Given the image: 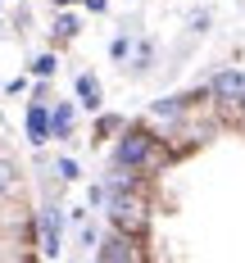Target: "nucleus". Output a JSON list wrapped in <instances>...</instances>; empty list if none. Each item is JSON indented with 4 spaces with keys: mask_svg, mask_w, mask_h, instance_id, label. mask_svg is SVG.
Returning <instances> with one entry per match:
<instances>
[{
    "mask_svg": "<svg viewBox=\"0 0 245 263\" xmlns=\"http://www.w3.org/2000/svg\"><path fill=\"white\" fill-rule=\"evenodd\" d=\"M27 136H32L36 145H41V141L50 136V114H46L41 105H32V109H27Z\"/></svg>",
    "mask_w": 245,
    "mask_h": 263,
    "instance_id": "obj_4",
    "label": "nucleus"
},
{
    "mask_svg": "<svg viewBox=\"0 0 245 263\" xmlns=\"http://www.w3.org/2000/svg\"><path fill=\"white\" fill-rule=\"evenodd\" d=\"M54 32H59V36H73V32H78V23H73V18H68V14H64V18H59V23H54Z\"/></svg>",
    "mask_w": 245,
    "mask_h": 263,
    "instance_id": "obj_11",
    "label": "nucleus"
},
{
    "mask_svg": "<svg viewBox=\"0 0 245 263\" xmlns=\"http://www.w3.org/2000/svg\"><path fill=\"white\" fill-rule=\"evenodd\" d=\"M118 163H123V168H132V163H136V168H155V163H163V155L150 145V136L132 132V136L118 145Z\"/></svg>",
    "mask_w": 245,
    "mask_h": 263,
    "instance_id": "obj_1",
    "label": "nucleus"
},
{
    "mask_svg": "<svg viewBox=\"0 0 245 263\" xmlns=\"http://www.w3.org/2000/svg\"><path fill=\"white\" fill-rule=\"evenodd\" d=\"M96 254H100V259H114V263H127V259H136V250H132V245H127L123 236H118V240H105V245H100Z\"/></svg>",
    "mask_w": 245,
    "mask_h": 263,
    "instance_id": "obj_5",
    "label": "nucleus"
},
{
    "mask_svg": "<svg viewBox=\"0 0 245 263\" xmlns=\"http://www.w3.org/2000/svg\"><path fill=\"white\" fill-rule=\"evenodd\" d=\"M86 5H91V9H96V14H100V9H105V0H86Z\"/></svg>",
    "mask_w": 245,
    "mask_h": 263,
    "instance_id": "obj_13",
    "label": "nucleus"
},
{
    "mask_svg": "<svg viewBox=\"0 0 245 263\" xmlns=\"http://www.w3.org/2000/svg\"><path fill=\"white\" fill-rule=\"evenodd\" d=\"M32 68H36V78H50V73H54V54H41Z\"/></svg>",
    "mask_w": 245,
    "mask_h": 263,
    "instance_id": "obj_10",
    "label": "nucleus"
},
{
    "mask_svg": "<svg viewBox=\"0 0 245 263\" xmlns=\"http://www.w3.org/2000/svg\"><path fill=\"white\" fill-rule=\"evenodd\" d=\"M9 186H14V163H5V159H0V195H5Z\"/></svg>",
    "mask_w": 245,
    "mask_h": 263,
    "instance_id": "obj_9",
    "label": "nucleus"
},
{
    "mask_svg": "<svg viewBox=\"0 0 245 263\" xmlns=\"http://www.w3.org/2000/svg\"><path fill=\"white\" fill-rule=\"evenodd\" d=\"M59 5H68V0H59Z\"/></svg>",
    "mask_w": 245,
    "mask_h": 263,
    "instance_id": "obj_14",
    "label": "nucleus"
},
{
    "mask_svg": "<svg viewBox=\"0 0 245 263\" xmlns=\"http://www.w3.org/2000/svg\"><path fill=\"white\" fill-rule=\"evenodd\" d=\"M214 91H218V96H245V78H241V73H218Z\"/></svg>",
    "mask_w": 245,
    "mask_h": 263,
    "instance_id": "obj_6",
    "label": "nucleus"
},
{
    "mask_svg": "<svg viewBox=\"0 0 245 263\" xmlns=\"http://www.w3.org/2000/svg\"><path fill=\"white\" fill-rule=\"evenodd\" d=\"M59 173H64V182H73V177H78V163H73V159H59Z\"/></svg>",
    "mask_w": 245,
    "mask_h": 263,
    "instance_id": "obj_12",
    "label": "nucleus"
},
{
    "mask_svg": "<svg viewBox=\"0 0 245 263\" xmlns=\"http://www.w3.org/2000/svg\"><path fill=\"white\" fill-rule=\"evenodd\" d=\"M41 250H46V254H59V213L54 209H46L41 213Z\"/></svg>",
    "mask_w": 245,
    "mask_h": 263,
    "instance_id": "obj_3",
    "label": "nucleus"
},
{
    "mask_svg": "<svg viewBox=\"0 0 245 263\" xmlns=\"http://www.w3.org/2000/svg\"><path fill=\"white\" fill-rule=\"evenodd\" d=\"M78 96H82V105H100V86H96V78H78Z\"/></svg>",
    "mask_w": 245,
    "mask_h": 263,
    "instance_id": "obj_8",
    "label": "nucleus"
},
{
    "mask_svg": "<svg viewBox=\"0 0 245 263\" xmlns=\"http://www.w3.org/2000/svg\"><path fill=\"white\" fill-rule=\"evenodd\" d=\"M68 127H73V109H68V105L54 109V114H50V132H54V136H68Z\"/></svg>",
    "mask_w": 245,
    "mask_h": 263,
    "instance_id": "obj_7",
    "label": "nucleus"
},
{
    "mask_svg": "<svg viewBox=\"0 0 245 263\" xmlns=\"http://www.w3.org/2000/svg\"><path fill=\"white\" fill-rule=\"evenodd\" d=\"M241 100H245V96H241Z\"/></svg>",
    "mask_w": 245,
    "mask_h": 263,
    "instance_id": "obj_15",
    "label": "nucleus"
},
{
    "mask_svg": "<svg viewBox=\"0 0 245 263\" xmlns=\"http://www.w3.org/2000/svg\"><path fill=\"white\" fill-rule=\"evenodd\" d=\"M109 213H114V222H118L123 232H136V227L145 222V209H141V200H132V195H118Z\"/></svg>",
    "mask_w": 245,
    "mask_h": 263,
    "instance_id": "obj_2",
    "label": "nucleus"
}]
</instances>
